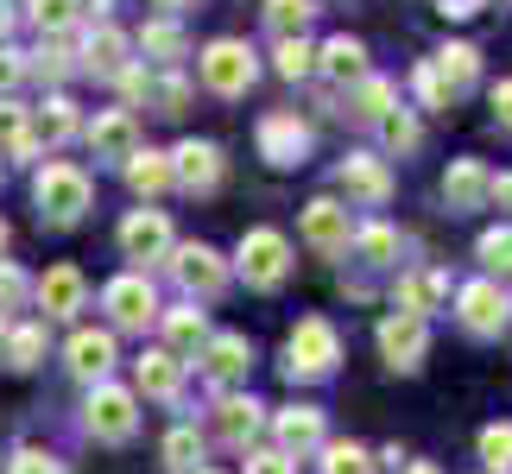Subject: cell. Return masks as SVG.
I'll return each mask as SVG.
<instances>
[{
  "label": "cell",
  "mask_w": 512,
  "mask_h": 474,
  "mask_svg": "<svg viewBox=\"0 0 512 474\" xmlns=\"http://www.w3.org/2000/svg\"><path fill=\"white\" fill-rule=\"evenodd\" d=\"M272 70H279L285 83H304V76L317 70V45H310V38H279V51H272Z\"/></svg>",
  "instance_id": "836d02e7"
},
{
  "label": "cell",
  "mask_w": 512,
  "mask_h": 474,
  "mask_svg": "<svg viewBox=\"0 0 512 474\" xmlns=\"http://www.w3.org/2000/svg\"><path fill=\"white\" fill-rule=\"evenodd\" d=\"M102 304L114 316V329H146V323H159V291H152L146 272H121L108 291H102Z\"/></svg>",
  "instance_id": "ba28073f"
},
{
  "label": "cell",
  "mask_w": 512,
  "mask_h": 474,
  "mask_svg": "<svg viewBox=\"0 0 512 474\" xmlns=\"http://www.w3.org/2000/svg\"><path fill=\"white\" fill-rule=\"evenodd\" d=\"M133 380H140L146 399H177V392H184V361L165 354V348H146L140 361H133Z\"/></svg>",
  "instance_id": "cb8c5ba5"
},
{
  "label": "cell",
  "mask_w": 512,
  "mask_h": 474,
  "mask_svg": "<svg viewBox=\"0 0 512 474\" xmlns=\"http://www.w3.org/2000/svg\"><path fill=\"white\" fill-rule=\"evenodd\" d=\"M481 7H487V0H437V13H443V19H475Z\"/></svg>",
  "instance_id": "f907efd6"
},
{
  "label": "cell",
  "mask_w": 512,
  "mask_h": 474,
  "mask_svg": "<svg viewBox=\"0 0 512 474\" xmlns=\"http://www.w3.org/2000/svg\"><path fill=\"white\" fill-rule=\"evenodd\" d=\"M140 51H146V57H159V64H177V57L190 51V38H184V26H177V19H146Z\"/></svg>",
  "instance_id": "1f68e13d"
},
{
  "label": "cell",
  "mask_w": 512,
  "mask_h": 474,
  "mask_svg": "<svg viewBox=\"0 0 512 474\" xmlns=\"http://www.w3.org/2000/svg\"><path fill=\"white\" fill-rule=\"evenodd\" d=\"M399 474H437V462H405Z\"/></svg>",
  "instance_id": "9f6ffc18"
},
{
  "label": "cell",
  "mask_w": 512,
  "mask_h": 474,
  "mask_svg": "<svg viewBox=\"0 0 512 474\" xmlns=\"http://www.w3.org/2000/svg\"><path fill=\"white\" fill-rule=\"evenodd\" d=\"M171 279L190 291V304L196 298H222V291H228V260L215 247H203V241L171 247Z\"/></svg>",
  "instance_id": "52a82bcc"
},
{
  "label": "cell",
  "mask_w": 512,
  "mask_h": 474,
  "mask_svg": "<svg viewBox=\"0 0 512 474\" xmlns=\"http://www.w3.org/2000/svg\"><path fill=\"white\" fill-rule=\"evenodd\" d=\"M494 114H500V127H512V76L494 83Z\"/></svg>",
  "instance_id": "816d5d0a"
},
{
  "label": "cell",
  "mask_w": 512,
  "mask_h": 474,
  "mask_svg": "<svg viewBox=\"0 0 512 474\" xmlns=\"http://www.w3.org/2000/svg\"><path fill=\"white\" fill-rule=\"evenodd\" d=\"M443 298H449V272H437V266L405 272V279L392 285V310H399V316H418V323H424V316L437 310Z\"/></svg>",
  "instance_id": "d6986e66"
},
{
  "label": "cell",
  "mask_w": 512,
  "mask_h": 474,
  "mask_svg": "<svg viewBox=\"0 0 512 474\" xmlns=\"http://www.w3.org/2000/svg\"><path fill=\"white\" fill-rule=\"evenodd\" d=\"M32 298H38V310H45V316H76V310H83V298H89V285H83V272H76V266H51L45 279L32 285Z\"/></svg>",
  "instance_id": "7402d4cb"
},
{
  "label": "cell",
  "mask_w": 512,
  "mask_h": 474,
  "mask_svg": "<svg viewBox=\"0 0 512 474\" xmlns=\"http://www.w3.org/2000/svg\"><path fill=\"white\" fill-rule=\"evenodd\" d=\"M209 424H215V437H222L228 449H247V443L266 430V405H260V399H241V392H222Z\"/></svg>",
  "instance_id": "5bb4252c"
},
{
  "label": "cell",
  "mask_w": 512,
  "mask_h": 474,
  "mask_svg": "<svg viewBox=\"0 0 512 474\" xmlns=\"http://www.w3.org/2000/svg\"><path fill=\"white\" fill-rule=\"evenodd\" d=\"M317 70L329 76V83H342V89H354V83H361V76H367V45H361V38H329V45L317 51Z\"/></svg>",
  "instance_id": "484cf974"
},
{
  "label": "cell",
  "mask_w": 512,
  "mask_h": 474,
  "mask_svg": "<svg viewBox=\"0 0 512 474\" xmlns=\"http://www.w3.org/2000/svg\"><path fill=\"white\" fill-rule=\"evenodd\" d=\"M64 354H70V373H76V380H89V386H102L108 373H114V335L108 329H76Z\"/></svg>",
  "instance_id": "44dd1931"
},
{
  "label": "cell",
  "mask_w": 512,
  "mask_h": 474,
  "mask_svg": "<svg viewBox=\"0 0 512 474\" xmlns=\"http://www.w3.org/2000/svg\"><path fill=\"white\" fill-rule=\"evenodd\" d=\"M83 424H89V437L95 443H127L133 430H140V399H133L127 386H89V405H83Z\"/></svg>",
  "instance_id": "3957f363"
},
{
  "label": "cell",
  "mask_w": 512,
  "mask_h": 474,
  "mask_svg": "<svg viewBox=\"0 0 512 474\" xmlns=\"http://www.w3.org/2000/svg\"><path fill=\"white\" fill-rule=\"evenodd\" d=\"M430 70H437V83L449 89V102H456V95H468L481 83V51L475 45H443L437 57H430Z\"/></svg>",
  "instance_id": "d4e9b609"
},
{
  "label": "cell",
  "mask_w": 512,
  "mask_h": 474,
  "mask_svg": "<svg viewBox=\"0 0 512 474\" xmlns=\"http://www.w3.org/2000/svg\"><path fill=\"white\" fill-rule=\"evenodd\" d=\"M32 19L45 38H64L76 19H83V0H32Z\"/></svg>",
  "instance_id": "74e56055"
},
{
  "label": "cell",
  "mask_w": 512,
  "mask_h": 474,
  "mask_svg": "<svg viewBox=\"0 0 512 474\" xmlns=\"http://www.w3.org/2000/svg\"><path fill=\"white\" fill-rule=\"evenodd\" d=\"M304 152H310V127L298 121V114H266L260 121V158L266 165H304Z\"/></svg>",
  "instance_id": "2e32d148"
},
{
  "label": "cell",
  "mask_w": 512,
  "mask_h": 474,
  "mask_svg": "<svg viewBox=\"0 0 512 474\" xmlns=\"http://www.w3.org/2000/svg\"><path fill=\"white\" fill-rule=\"evenodd\" d=\"M32 196H38V215H45L51 228H70V222H83V215H89L95 184H89L83 165H45V171L32 177Z\"/></svg>",
  "instance_id": "6da1fadb"
},
{
  "label": "cell",
  "mask_w": 512,
  "mask_h": 474,
  "mask_svg": "<svg viewBox=\"0 0 512 474\" xmlns=\"http://www.w3.org/2000/svg\"><path fill=\"white\" fill-rule=\"evenodd\" d=\"M76 133H83V114H76L70 95H51V102L32 114V140H45V146H64Z\"/></svg>",
  "instance_id": "83f0119b"
},
{
  "label": "cell",
  "mask_w": 512,
  "mask_h": 474,
  "mask_svg": "<svg viewBox=\"0 0 512 474\" xmlns=\"http://www.w3.org/2000/svg\"><path fill=\"white\" fill-rule=\"evenodd\" d=\"M386 108H399V89H392L386 76H373V70H367L361 83L348 89V108H342V114H354L361 127H380V114H386Z\"/></svg>",
  "instance_id": "4316f807"
},
{
  "label": "cell",
  "mask_w": 512,
  "mask_h": 474,
  "mask_svg": "<svg viewBox=\"0 0 512 474\" xmlns=\"http://www.w3.org/2000/svg\"><path fill=\"white\" fill-rule=\"evenodd\" d=\"M26 51H13V45H0V102H7V95L19 89V83H26Z\"/></svg>",
  "instance_id": "c3c4849f"
},
{
  "label": "cell",
  "mask_w": 512,
  "mask_h": 474,
  "mask_svg": "<svg viewBox=\"0 0 512 474\" xmlns=\"http://www.w3.org/2000/svg\"><path fill=\"white\" fill-rule=\"evenodd\" d=\"M7 38H13V7L0 0V45H7Z\"/></svg>",
  "instance_id": "db71d44e"
},
{
  "label": "cell",
  "mask_w": 512,
  "mask_h": 474,
  "mask_svg": "<svg viewBox=\"0 0 512 474\" xmlns=\"http://www.w3.org/2000/svg\"><path fill=\"white\" fill-rule=\"evenodd\" d=\"M310 19H317V0H266V26L279 38H304Z\"/></svg>",
  "instance_id": "e575fe53"
},
{
  "label": "cell",
  "mask_w": 512,
  "mask_h": 474,
  "mask_svg": "<svg viewBox=\"0 0 512 474\" xmlns=\"http://www.w3.org/2000/svg\"><path fill=\"white\" fill-rule=\"evenodd\" d=\"M26 304H32V279L13 260H0V316H7V310H26Z\"/></svg>",
  "instance_id": "7bdbcfd3"
},
{
  "label": "cell",
  "mask_w": 512,
  "mask_h": 474,
  "mask_svg": "<svg viewBox=\"0 0 512 474\" xmlns=\"http://www.w3.org/2000/svg\"><path fill=\"white\" fill-rule=\"evenodd\" d=\"M354 253H361L367 266H392V253H399V234H392L386 222H373V228L354 234Z\"/></svg>",
  "instance_id": "60d3db41"
},
{
  "label": "cell",
  "mask_w": 512,
  "mask_h": 474,
  "mask_svg": "<svg viewBox=\"0 0 512 474\" xmlns=\"http://www.w3.org/2000/svg\"><path fill=\"white\" fill-rule=\"evenodd\" d=\"M380 140H386V152H418V140H424L418 114H411V108H386L380 114Z\"/></svg>",
  "instance_id": "d590c367"
},
{
  "label": "cell",
  "mask_w": 512,
  "mask_h": 474,
  "mask_svg": "<svg viewBox=\"0 0 512 474\" xmlns=\"http://www.w3.org/2000/svg\"><path fill=\"white\" fill-rule=\"evenodd\" d=\"M7 474H64V462L57 456H45V449H13V462H7Z\"/></svg>",
  "instance_id": "f6af8a7d"
},
{
  "label": "cell",
  "mask_w": 512,
  "mask_h": 474,
  "mask_svg": "<svg viewBox=\"0 0 512 474\" xmlns=\"http://www.w3.org/2000/svg\"><path fill=\"white\" fill-rule=\"evenodd\" d=\"M7 241H13V228H7V222H0V253H7Z\"/></svg>",
  "instance_id": "6f0895ef"
},
{
  "label": "cell",
  "mask_w": 512,
  "mask_h": 474,
  "mask_svg": "<svg viewBox=\"0 0 512 474\" xmlns=\"http://www.w3.org/2000/svg\"><path fill=\"white\" fill-rule=\"evenodd\" d=\"M272 443H279L285 462L310 456V449H323V411L317 405H291V411H272Z\"/></svg>",
  "instance_id": "7c38bea8"
},
{
  "label": "cell",
  "mask_w": 512,
  "mask_h": 474,
  "mask_svg": "<svg viewBox=\"0 0 512 474\" xmlns=\"http://www.w3.org/2000/svg\"><path fill=\"white\" fill-rule=\"evenodd\" d=\"M32 108L0 102V158H32Z\"/></svg>",
  "instance_id": "4dcf8cb0"
},
{
  "label": "cell",
  "mask_w": 512,
  "mask_h": 474,
  "mask_svg": "<svg viewBox=\"0 0 512 474\" xmlns=\"http://www.w3.org/2000/svg\"><path fill=\"white\" fill-rule=\"evenodd\" d=\"M487 184H494V171L481 165V158H456V165L443 171V203L468 215V209H487Z\"/></svg>",
  "instance_id": "ffe728a7"
},
{
  "label": "cell",
  "mask_w": 512,
  "mask_h": 474,
  "mask_svg": "<svg viewBox=\"0 0 512 474\" xmlns=\"http://www.w3.org/2000/svg\"><path fill=\"white\" fill-rule=\"evenodd\" d=\"M247 474H298V462H285L279 449H253V456H247Z\"/></svg>",
  "instance_id": "681fc988"
},
{
  "label": "cell",
  "mask_w": 512,
  "mask_h": 474,
  "mask_svg": "<svg viewBox=\"0 0 512 474\" xmlns=\"http://www.w3.org/2000/svg\"><path fill=\"white\" fill-rule=\"evenodd\" d=\"M196 354H203V373H209L215 386H241V380H247V367H253V342H247L241 329L209 335V342L196 348Z\"/></svg>",
  "instance_id": "4fadbf2b"
},
{
  "label": "cell",
  "mask_w": 512,
  "mask_h": 474,
  "mask_svg": "<svg viewBox=\"0 0 512 474\" xmlns=\"http://www.w3.org/2000/svg\"><path fill=\"white\" fill-rule=\"evenodd\" d=\"M241 279L253 285V291H279L285 285V272H291V241L279 228H247L241 234Z\"/></svg>",
  "instance_id": "277c9868"
},
{
  "label": "cell",
  "mask_w": 512,
  "mask_h": 474,
  "mask_svg": "<svg viewBox=\"0 0 512 474\" xmlns=\"http://www.w3.org/2000/svg\"><path fill=\"white\" fill-rule=\"evenodd\" d=\"M411 89H418V102H424V108H449V89L437 83V70H430V57H424L418 70H411Z\"/></svg>",
  "instance_id": "7dc6e473"
},
{
  "label": "cell",
  "mask_w": 512,
  "mask_h": 474,
  "mask_svg": "<svg viewBox=\"0 0 512 474\" xmlns=\"http://www.w3.org/2000/svg\"><path fill=\"white\" fill-rule=\"evenodd\" d=\"M0 348H7V316H0Z\"/></svg>",
  "instance_id": "680465c9"
},
{
  "label": "cell",
  "mask_w": 512,
  "mask_h": 474,
  "mask_svg": "<svg viewBox=\"0 0 512 474\" xmlns=\"http://www.w3.org/2000/svg\"><path fill=\"white\" fill-rule=\"evenodd\" d=\"M475 449H481V462L494 474H512V424H487Z\"/></svg>",
  "instance_id": "b9f144b4"
},
{
  "label": "cell",
  "mask_w": 512,
  "mask_h": 474,
  "mask_svg": "<svg viewBox=\"0 0 512 474\" xmlns=\"http://www.w3.org/2000/svg\"><path fill=\"white\" fill-rule=\"evenodd\" d=\"M121 253L127 260H171V222L159 209H133L121 222Z\"/></svg>",
  "instance_id": "e0dca14e"
},
{
  "label": "cell",
  "mask_w": 512,
  "mask_h": 474,
  "mask_svg": "<svg viewBox=\"0 0 512 474\" xmlns=\"http://www.w3.org/2000/svg\"><path fill=\"white\" fill-rule=\"evenodd\" d=\"M83 140H89L95 158H114V165H127V158L140 152V121H133V108H102V114L83 127Z\"/></svg>",
  "instance_id": "8fae6325"
},
{
  "label": "cell",
  "mask_w": 512,
  "mask_h": 474,
  "mask_svg": "<svg viewBox=\"0 0 512 474\" xmlns=\"http://www.w3.org/2000/svg\"><path fill=\"white\" fill-rule=\"evenodd\" d=\"M0 361H7V367H19V373H26V367H38V361H45V329H38V323H19V329H7V348H0Z\"/></svg>",
  "instance_id": "d6a6232c"
},
{
  "label": "cell",
  "mask_w": 512,
  "mask_h": 474,
  "mask_svg": "<svg viewBox=\"0 0 512 474\" xmlns=\"http://www.w3.org/2000/svg\"><path fill=\"white\" fill-rule=\"evenodd\" d=\"M487 203H500V209H512V171H500L494 184H487Z\"/></svg>",
  "instance_id": "f5cc1de1"
},
{
  "label": "cell",
  "mask_w": 512,
  "mask_h": 474,
  "mask_svg": "<svg viewBox=\"0 0 512 474\" xmlns=\"http://www.w3.org/2000/svg\"><path fill=\"white\" fill-rule=\"evenodd\" d=\"M38 70H45V76H51V83H64V76L76 70V51L64 45V38H51V45H45V51H38Z\"/></svg>",
  "instance_id": "bcb514c9"
},
{
  "label": "cell",
  "mask_w": 512,
  "mask_h": 474,
  "mask_svg": "<svg viewBox=\"0 0 512 474\" xmlns=\"http://www.w3.org/2000/svg\"><path fill=\"white\" fill-rule=\"evenodd\" d=\"M196 462H203V437H196V424H177L165 437V468L171 474H196Z\"/></svg>",
  "instance_id": "8d00e7d4"
},
{
  "label": "cell",
  "mask_w": 512,
  "mask_h": 474,
  "mask_svg": "<svg viewBox=\"0 0 512 474\" xmlns=\"http://www.w3.org/2000/svg\"><path fill=\"white\" fill-rule=\"evenodd\" d=\"M304 241L317 247V253H348L354 222H348V209L336 203V196H317V203L304 209Z\"/></svg>",
  "instance_id": "ac0fdd59"
},
{
  "label": "cell",
  "mask_w": 512,
  "mask_h": 474,
  "mask_svg": "<svg viewBox=\"0 0 512 474\" xmlns=\"http://www.w3.org/2000/svg\"><path fill=\"white\" fill-rule=\"evenodd\" d=\"M159 323H165V354H196V348L209 342V323H203V310H196V304L159 310Z\"/></svg>",
  "instance_id": "f1b7e54d"
},
{
  "label": "cell",
  "mask_w": 512,
  "mask_h": 474,
  "mask_svg": "<svg viewBox=\"0 0 512 474\" xmlns=\"http://www.w3.org/2000/svg\"><path fill=\"white\" fill-rule=\"evenodd\" d=\"M171 184L177 190H190V196H209L215 184H222V146L215 140H184V146H171Z\"/></svg>",
  "instance_id": "9c48e42d"
},
{
  "label": "cell",
  "mask_w": 512,
  "mask_h": 474,
  "mask_svg": "<svg viewBox=\"0 0 512 474\" xmlns=\"http://www.w3.org/2000/svg\"><path fill=\"white\" fill-rule=\"evenodd\" d=\"M121 171H127V184L140 190V196H159V190H171V158H165V152H152V146H140V152H133Z\"/></svg>",
  "instance_id": "f546056e"
},
{
  "label": "cell",
  "mask_w": 512,
  "mask_h": 474,
  "mask_svg": "<svg viewBox=\"0 0 512 474\" xmlns=\"http://www.w3.org/2000/svg\"><path fill=\"white\" fill-rule=\"evenodd\" d=\"M317 456H323V474H380L361 443H323Z\"/></svg>",
  "instance_id": "f35d334b"
},
{
  "label": "cell",
  "mask_w": 512,
  "mask_h": 474,
  "mask_svg": "<svg viewBox=\"0 0 512 474\" xmlns=\"http://www.w3.org/2000/svg\"><path fill=\"white\" fill-rule=\"evenodd\" d=\"M127 51H133V38L102 19V26H89V38H83V70H95V76H121V70L133 64Z\"/></svg>",
  "instance_id": "603a6c76"
},
{
  "label": "cell",
  "mask_w": 512,
  "mask_h": 474,
  "mask_svg": "<svg viewBox=\"0 0 512 474\" xmlns=\"http://www.w3.org/2000/svg\"><path fill=\"white\" fill-rule=\"evenodd\" d=\"M152 7H159L165 19H177V13H184V7H190V0H152Z\"/></svg>",
  "instance_id": "11a10c76"
},
{
  "label": "cell",
  "mask_w": 512,
  "mask_h": 474,
  "mask_svg": "<svg viewBox=\"0 0 512 474\" xmlns=\"http://www.w3.org/2000/svg\"><path fill=\"white\" fill-rule=\"evenodd\" d=\"M146 95L159 102V114H184V102H190V83H184V76H159V83H152Z\"/></svg>",
  "instance_id": "ee69618b"
},
{
  "label": "cell",
  "mask_w": 512,
  "mask_h": 474,
  "mask_svg": "<svg viewBox=\"0 0 512 474\" xmlns=\"http://www.w3.org/2000/svg\"><path fill=\"white\" fill-rule=\"evenodd\" d=\"M196 474H209V468H196Z\"/></svg>",
  "instance_id": "91938a15"
},
{
  "label": "cell",
  "mask_w": 512,
  "mask_h": 474,
  "mask_svg": "<svg viewBox=\"0 0 512 474\" xmlns=\"http://www.w3.org/2000/svg\"><path fill=\"white\" fill-rule=\"evenodd\" d=\"M380 354H386V361L399 367V373H418V367H424V354H430V323L386 310V316H380Z\"/></svg>",
  "instance_id": "30bf717a"
},
{
  "label": "cell",
  "mask_w": 512,
  "mask_h": 474,
  "mask_svg": "<svg viewBox=\"0 0 512 474\" xmlns=\"http://www.w3.org/2000/svg\"><path fill=\"white\" fill-rule=\"evenodd\" d=\"M475 260L487 266V279H500V272H512V228H487L475 241Z\"/></svg>",
  "instance_id": "ab89813d"
},
{
  "label": "cell",
  "mask_w": 512,
  "mask_h": 474,
  "mask_svg": "<svg viewBox=\"0 0 512 474\" xmlns=\"http://www.w3.org/2000/svg\"><path fill=\"white\" fill-rule=\"evenodd\" d=\"M456 316H462L468 335H500L512 323V291L500 279H475V285L456 291Z\"/></svg>",
  "instance_id": "8992f818"
},
{
  "label": "cell",
  "mask_w": 512,
  "mask_h": 474,
  "mask_svg": "<svg viewBox=\"0 0 512 474\" xmlns=\"http://www.w3.org/2000/svg\"><path fill=\"white\" fill-rule=\"evenodd\" d=\"M342 361V335L329 316H304L298 329H291V342H285V373L291 380H329Z\"/></svg>",
  "instance_id": "7a4b0ae2"
},
{
  "label": "cell",
  "mask_w": 512,
  "mask_h": 474,
  "mask_svg": "<svg viewBox=\"0 0 512 474\" xmlns=\"http://www.w3.org/2000/svg\"><path fill=\"white\" fill-rule=\"evenodd\" d=\"M196 64H203V83L215 89V95H247L253 89V76H260V57H253L241 38H215V45H203V57H196Z\"/></svg>",
  "instance_id": "5b68a950"
},
{
  "label": "cell",
  "mask_w": 512,
  "mask_h": 474,
  "mask_svg": "<svg viewBox=\"0 0 512 474\" xmlns=\"http://www.w3.org/2000/svg\"><path fill=\"white\" fill-rule=\"evenodd\" d=\"M342 190H348V203L380 209L386 196H392V171H386V158H380V152H348V158H342Z\"/></svg>",
  "instance_id": "9a60e30c"
}]
</instances>
